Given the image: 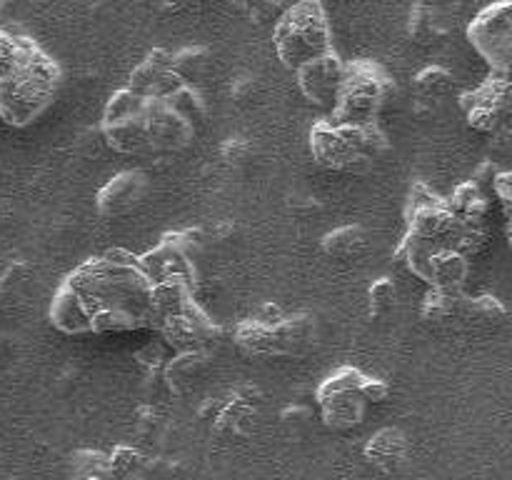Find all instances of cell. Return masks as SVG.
Instances as JSON below:
<instances>
[{
    "instance_id": "obj_15",
    "label": "cell",
    "mask_w": 512,
    "mask_h": 480,
    "mask_svg": "<svg viewBox=\"0 0 512 480\" xmlns=\"http://www.w3.org/2000/svg\"><path fill=\"white\" fill-rule=\"evenodd\" d=\"M368 245V235L360 225H343L323 238V250L330 258H358Z\"/></svg>"
},
{
    "instance_id": "obj_13",
    "label": "cell",
    "mask_w": 512,
    "mask_h": 480,
    "mask_svg": "<svg viewBox=\"0 0 512 480\" xmlns=\"http://www.w3.org/2000/svg\"><path fill=\"white\" fill-rule=\"evenodd\" d=\"M470 263L463 253L453 248L435 250L430 258V275L428 283L443 290H463V283L468 280Z\"/></svg>"
},
{
    "instance_id": "obj_8",
    "label": "cell",
    "mask_w": 512,
    "mask_h": 480,
    "mask_svg": "<svg viewBox=\"0 0 512 480\" xmlns=\"http://www.w3.org/2000/svg\"><path fill=\"white\" fill-rule=\"evenodd\" d=\"M145 190H148V180L140 170H123L100 188L98 203H95L98 213L103 218H120L143 200Z\"/></svg>"
},
{
    "instance_id": "obj_25",
    "label": "cell",
    "mask_w": 512,
    "mask_h": 480,
    "mask_svg": "<svg viewBox=\"0 0 512 480\" xmlns=\"http://www.w3.org/2000/svg\"><path fill=\"white\" fill-rule=\"evenodd\" d=\"M3 10H5V0H0V15H3Z\"/></svg>"
},
{
    "instance_id": "obj_20",
    "label": "cell",
    "mask_w": 512,
    "mask_h": 480,
    "mask_svg": "<svg viewBox=\"0 0 512 480\" xmlns=\"http://www.w3.org/2000/svg\"><path fill=\"white\" fill-rule=\"evenodd\" d=\"M140 465H143V458H140V455L135 453V450L118 448L113 453V458H110L108 470H110V473L118 475V478H128V475L135 473V470H138Z\"/></svg>"
},
{
    "instance_id": "obj_24",
    "label": "cell",
    "mask_w": 512,
    "mask_h": 480,
    "mask_svg": "<svg viewBox=\"0 0 512 480\" xmlns=\"http://www.w3.org/2000/svg\"><path fill=\"white\" fill-rule=\"evenodd\" d=\"M230 93H233L235 100H240V103H243V100H248L250 95L255 93V78H240V80H235L233 88H230Z\"/></svg>"
},
{
    "instance_id": "obj_12",
    "label": "cell",
    "mask_w": 512,
    "mask_h": 480,
    "mask_svg": "<svg viewBox=\"0 0 512 480\" xmlns=\"http://www.w3.org/2000/svg\"><path fill=\"white\" fill-rule=\"evenodd\" d=\"M50 323L68 335L93 333V318H90L88 308L80 300V295L68 283L53 298V305H50Z\"/></svg>"
},
{
    "instance_id": "obj_18",
    "label": "cell",
    "mask_w": 512,
    "mask_h": 480,
    "mask_svg": "<svg viewBox=\"0 0 512 480\" xmlns=\"http://www.w3.org/2000/svg\"><path fill=\"white\" fill-rule=\"evenodd\" d=\"M370 298V313L373 315H385L388 310L395 308V300H398V290L390 278H380L370 285L368 290Z\"/></svg>"
},
{
    "instance_id": "obj_17",
    "label": "cell",
    "mask_w": 512,
    "mask_h": 480,
    "mask_svg": "<svg viewBox=\"0 0 512 480\" xmlns=\"http://www.w3.org/2000/svg\"><path fill=\"white\" fill-rule=\"evenodd\" d=\"M453 85V75L445 68H440V65H428V68L420 70V73L415 75V90H418L420 98L425 100L445 98V95L453 90Z\"/></svg>"
},
{
    "instance_id": "obj_19",
    "label": "cell",
    "mask_w": 512,
    "mask_h": 480,
    "mask_svg": "<svg viewBox=\"0 0 512 480\" xmlns=\"http://www.w3.org/2000/svg\"><path fill=\"white\" fill-rule=\"evenodd\" d=\"M25 35H10L0 30V75L10 73L18 65L20 53H23Z\"/></svg>"
},
{
    "instance_id": "obj_16",
    "label": "cell",
    "mask_w": 512,
    "mask_h": 480,
    "mask_svg": "<svg viewBox=\"0 0 512 480\" xmlns=\"http://www.w3.org/2000/svg\"><path fill=\"white\" fill-rule=\"evenodd\" d=\"M163 100L180 115V118L188 120L190 125L200 123V120L205 118V103L193 85H185V83L175 85L170 93L163 95Z\"/></svg>"
},
{
    "instance_id": "obj_5",
    "label": "cell",
    "mask_w": 512,
    "mask_h": 480,
    "mask_svg": "<svg viewBox=\"0 0 512 480\" xmlns=\"http://www.w3.org/2000/svg\"><path fill=\"white\" fill-rule=\"evenodd\" d=\"M365 375L355 368H340L318 388L320 410L328 428L348 430L363 423L365 398L360 393Z\"/></svg>"
},
{
    "instance_id": "obj_22",
    "label": "cell",
    "mask_w": 512,
    "mask_h": 480,
    "mask_svg": "<svg viewBox=\"0 0 512 480\" xmlns=\"http://www.w3.org/2000/svg\"><path fill=\"white\" fill-rule=\"evenodd\" d=\"M360 393H363L365 403H383V400L388 398L390 388L383 383V380L363 378V385H360Z\"/></svg>"
},
{
    "instance_id": "obj_1",
    "label": "cell",
    "mask_w": 512,
    "mask_h": 480,
    "mask_svg": "<svg viewBox=\"0 0 512 480\" xmlns=\"http://www.w3.org/2000/svg\"><path fill=\"white\" fill-rule=\"evenodd\" d=\"M60 68L35 40L25 38L18 65L0 75V118L8 125L33 123L53 103Z\"/></svg>"
},
{
    "instance_id": "obj_3",
    "label": "cell",
    "mask_w": 512,
    "mask_h": 480,
    "mask_svg": "<svg viewBox=\"0 0 512 480\" xmlns=\"http://www.w3.org/2000/svg\"><path fill=\"white\" fill-rule=\"evenodd\" d=\"M395 83L375 60H353L343 68V85L333 105L335 125H370L393 95Z\"/></svg>"
},
{
    "instance_id": "obj_11",
    "label": "cell",
    "mask_w": 512,
    "mask_h": 480,
    "mask_svg": "<svg viewBox=\"0 0 512 480\" xmlns=\"http://www.w3.org/2000/svg\"><path fill=\"white\" fill-rule=\"evenodd\" d=\"M365 460L380 473H398L408 460V440L398 428H383L365 445Z\"/></svg>"
},
{
    "instance_id": "obj_14",
    "label": "cell",
    "mask_w": 512,
    "mask_h": 480,
    "mask_svg": "<svg viewBox=\"0 0 512 480\" xmlns=\"http://www.w3.org/2000/svg\"><path fill=\"white\" fill-rule=\"evenodd\" d=\"M210 68V50L203 45H188V48L178 50L170 55V70L175 78L185 85H193L208 73Z\"/></svg>"
},
{
    "instance_id": "obj_9",
    "label": "cell",
    "mask_w": 512,
    "mask_h": 480,
    "mask_svg": "<svg viewBox=\"0 0 512 480\" xmlns=\"http://www.w3.org/2000/svg\"><path fill=\"white\" fill-rule=\"evenodd\" d=\"M100 135L105 143L118 153H143L150 148L148 118H145V100L138 110L115 120H103Z\"/></svg>"
},
{
    "instance_id": "obj_6",
    "label": "cell",
    "mask_w": 512,
    "mask_h": 480,
    "mask_svg": "<svg viewBox=\"0 0 512 480\" xmlns=\"http://www.w3.org/2000/svg\"><path fill=\"white\" fill-rule=\"evenodd\" d=\"M343 68L345 63L338 58V53H333V50H328V53L318 55V58L300 65L295 73H298V85L300 90H303L305 98H308L310 103L320 105V108L335 105L340 85H343Z\"/></svg>"
},
{
    "instance_id": "obj_23",
    "label": "cell",
    "mask_w": 512,
    "mask_h": 480,
    "mask_svg": "<svg viewBox=\"0 0 512 480\" xmlns=\"http://www.w3.org/2000/svg\"><path fill=\"white\" fill-rule=\"evenodd\" d=\"M283 318H285L283 310H280L278 305H273V303H265L263 308L258 310V315H255V320H258V323H263V325H268V328H275V325H278Z\"/></svg>"
},
{
    "instance_id": "obj_21",
    "label": "cell",
    "mask_w": 512,
    "mask_h": 480,
    "mask_svg": "<svg viewBox=\"0 0 512 480\" xmlns=\"http://www.w3.org/2000/svg\"><path fill=\"white\" fill-rule=\"evenodd\" d=\"M250 155H253V145L248 143L245 138H228L223 145V160L228 165H245L250 160Z\"/></svg>"
},
{
    "instance_id": "obj_7",
    "label": "cell",
    "mask_w": 512,
    "mask_h": 480,
    "mask_svg": "<svg viewBox=\"0 0 512 480\" xmlns=\"http://www.w3.org/2000/svg\"><path fill=\"white\" fill-rule=\"evenodd\" d=\"M310 150H313L315 160L330 170H345V173H360L368 168L373 160L360 155L353 145L345 140L340 128L330 120H320L313 130H310Z\"/></svg>"
},
{
    "instance_id": "obj_10",
    "label": "cell",
    "mask_w": 512,
    "mask_h": 480,
    "mask_svg": "<svg viewBox=\"0 0 512 480\" xmlns=\"http://www.w3.org/2000/svg\"><path fill=\"white\" fill-rule=\"evenodd\" d=\"M175 85H180V80L175 78L173 70H170V53L158 48L150 50V53L145 55L143 63L130 73L128 88L133 90V93L145 95V98H150V95L163 98V95L170 93Z\"/></svg>"
},
{
    "instance_id": "obj_4",
    "label": "cell",
    "mask_w": 512,
    "mask_h": 480,
    "mask_svg": "<svg viewBox=\"0 0 512 480\" xmlns=\"http://www.w3.org/2000/svg\"><path fill=\"white\" fill-rule=\"evenodd\" d=\"M468 40L493 73H508L512 58V5L510 0H498L488 5L468 25Z\"/></svg>"
},
{
    "instance_id": "obj_2",
    "label": "cell",
    "mask_w": 512,
    "mask_h": 480,
    "mask_svg": "<svg viewBox=\"0 0 512 480\" xmlns=\"http://www.w3.org/2000/svg\"><path fill=\"white\" fill-rule=\"evenodd\" d=\"M273 45L288 70H298L308 60L333 50L328 15L320 0H298L288 5L275 23Z\"/></svg>"
}]
</instances>
